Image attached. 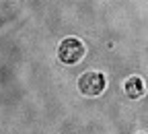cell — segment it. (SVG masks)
<instances>
[{
	"instance_id": "obj_2",
	"label": "cell",
	"mask_w": 148,
	"mask_h": 134,
	"mask_svg": "<svg viewBox=\"0 0 148 134\" xmlns=\"http://www.w3.org/2000/svg\"><path fill=\"white\" fill-rule=\"evenodd\" d=\"M105 76L101 72H84L78 79V91L84 97H97L105 91Z\"/></svg>"
},
{
	"instance_id": "obj_3",
	"label": "cell",
	"mask_w": 148,
	"mask_h": 134,
	"mask_svg": "<svg viewBox=\"0 0 148 134\" xmlns=\"http://www.w3.org/2000/svg\"><path fill=\"white\" fill-rule=\"evenodd\" d=\"M123 93L127 95L130 99H138V97H142V95L146 93L144 81L140 79V76H130V79H125V83H123Z\"/></svg>"
},
{
	"instance_id": "obj_1",
	"label": "cell",
	"mask_w": 148,
	"mask_h": 134,
	"mask_svg": "<svg viewBox=\"0 0 148 134\" xmlns=\"http://www.w3.org/2000/svg\"><path fill=\"white\" fill-rule=\"evenodd\" d=\"M58 58L64 64H78L84 58V44L76 37H68L58 46Z\"/></svg>"
},
{
	"instance_id": "obj_4",
	"label": "cell",
	"mask_w": 148,
	"mask_h": 134,
	"mask_svg": "<svg viewBox=\"0 0 148 134\" xmlns=\"http://www.w3.org/2000/svg\"><path fill=\"white\" fill-rule=\"evenodd\" d=\"M142 134H144V132H142Z\"/></svg>"
}]
</instances>
